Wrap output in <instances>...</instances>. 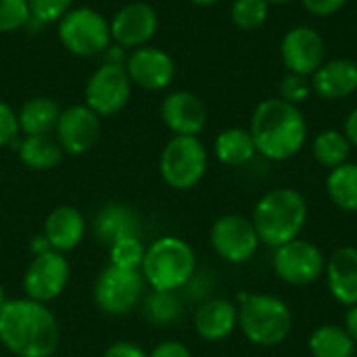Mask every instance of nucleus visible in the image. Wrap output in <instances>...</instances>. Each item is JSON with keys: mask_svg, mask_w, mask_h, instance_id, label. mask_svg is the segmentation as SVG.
Returning <instances> with one entry per match:
<instances>
[{"mask_svg": "<svg viewBox=\"0 0 357 357\" xmlns=\"http://www.w3.org/2000/svg\"><path fill=\"white\" fill-rule=\"evenodd\" d=\"M59 341V322L46 303L19 297L0 307V343L15 357H52Z\"/></svg>", "mask_w": 357, "mask_h": 357, "instance_id": "f257e3e1", "label": "nucleus"}, {"mask_svg": "<svg viewBox=\"0 0 357 357\" xmlns=\"http://www.w3.org/2000/svg\"><path fill=\"white\" fill-rule=\"evenodd\" d=\"M257 155L270 161L297 157L307 142V121L297 105L278 98L261 100L249 123Z\"/></svg>", "mask_w": 357, "mask_h": 357, "instance_id": "f03ea898", "label": "nucleus"}, {"mask_svg": "<svg viewBox=\"0 0 357 357\" xmlns=\"http://www.w3.org/2000/svg\"><path fill=\"white\" fill-rule=\"evenodd\" d=\"M310 218L305 197L289 186L266 192L253 209L251 222L261 245L272 249L287 245L303 232Z\"/></svg>", "mask_w": 357, "mask_h": 357, "instance_id": "7ed1b4c3", "label": "nucleus"}, {"mask_svg": "<svg viewBox=\"0 0 357 357\" xmlns=\"http://www.w3.org/2000/svg\"><path fill=\"white\" fill-rule=\"evenodd\" d=\"M238 328L257 347H278L293 333V312L276 295L245 293L238 297Z\"/></svg>", "mask_w": 357, "mask_h": 357, "instance_id": "20e7f679", "label": "nucleus"}, {"mask_svg": "<svg viewBox=\"0 0 357 357\" xmlns=\"http://www.w3.org/2000/svg\"><path fill=\"white\" fill-rule=\"evenodd\" d=\"M140 272L151 291L178 293L197 272L195 249L180 236H159L146 247Z\"/></svg>", "mask_w": 357, "mask_h": 357, "instance_id": "39448f33", "label": "nucleus"}, {"mask_svg": "<svg viewBox=\"0 0 357 357\" xmlns=\"http://www.w3.org/2000/svg\"><path fill=\"white\" fill-rule=\"evenodd\" d=\"M61 46L82 59L102 56L113 44L109 19L92 6H75L56 23Z\"/></svg>", "mask_w": 357, "mask_h": 357, "instance_id": "423d86ee", "label": "nucleus"}, {"mask_svg": "<svg viewBox=\"0 0 357 357\" xmlns=\"http://www.w3.org/2000/svg\"><path fill=\"white\" fill-rule=\"evenodd\" d=\"M209 155L199 136H172L159 157L161 180L174 190L195 188L207 174Z\"/></svg>", "mask_w": 357, "mask_h": 357, "instance_id": "0eeeda50", "label": "nucleus"}, {"mask_svg": "<svg viewBox=\"0 0 357 357\" xmlns=\"http://www.w3.org/2000/svg\"><path fill=\"white\" fill-rule=\"evenodd\" d=\"M144 289L146 282L140 270H126L109 264L94 280L92 299L107 316H128L140 305Z\"/></svg>", "mask_w": 357, "mask_h": 357, "instance_id": "6e6552de", "label": "nucleus"}, {"mask_svg": "<svg viewBox=\"0 0 357 357\" xmlns=\"http://www.w3.org/2000/svg\"><path fill=\"white\" fill-rule=\"evenodd\" d=\"M134 84L126 71V65L102 63L98 65L86 82L84 105L90 107L100 119L113 117L126 109L132 98Z\"/></svg>", "mask_w": 357, "mask_h": 357, "instance_id": "1a4fd4ad", "label": "nucleus"}, {"mask_svg": "<svg viewBox=\"0 0 357 357\" xmlns=\"http://www.w3.org/2000/svg\"><path fill=\"white\" fill-rule=\"evenodd\" d=\"M324 251L303 238H295L287 245L274 249L272 268L274 274L289 287H310L318 282L326 272Z\"/></svg>", "mask_w": 357, "mask_h": 357, "instance_id": "9d476101", "label": "nucleus"}, {"mask_svg": "<svg viewBox=\"0 0 357 357\" xmlns=\"http://www.w3.org/2000/svg\"><path fill=\"white\" fill-rule=\"evenodd\" d=\"M71 280L69 259L59 251H44L31 257L23 274V293L38 303H52L59 299Z\"/></svg>", "mask_w": 357, "mask_h": 357, "instance_id": "9b49d317", "label": "nucleus"}, {"mask_svg": "<svg viewBox=\"0 0 357 357\" xmlns=\"http://www.w3.org/2000/svg\"><path fill=\"white\" fill-rule=\"evenodd\" d=\"M209 243L218 257L228 264H247L259 249V236L251 218L228 213L218 218L209 230Z\"/></svg>", "mask_w": 357, "mask_h": 357, "instance_id": "f8f14e48", "label": "nucleus"}, {"mask_svg": "<svg viewBox=\"0 0 357 357\" xmlns=\"http://www.w3.org/2000/svg\"><path fill=\"white\" fill-rule=\"evenodd\" d=\"M111 40L113 44L134 50L151 44V40L159 31V15L153 4L144 0H134L123 4L111 19Z\"/></svg>", "mask_w": 357, "mask_h": 357, "instance_id": "ddd939ff", "label": "nucleus"}, {"mask_svg": "<svg viewBox=\"0 0 357 357\" xmlns=\"http://www.w3.org/2000/svg\"><path fill=\"white\" fill-rule=\"evenodd\" d=\"M102 119L84 102L69 105L61 111L59 123L54 128V138L65 151V155L79 157L92 151L100 138Z\"/></svg>", "mask_w": 357, "mask_h": 357, "instance_id": "4468645a", "label": "nucleus"}, {"mask_svg": "<svg viewBox=\"0 0 357 357\" xmlns=\"http://www.w3.org/2000/svg\"><path fill=\"white\" fill-rule=\"evenodd\" d=\"M126 71L136 88L161 92L176 79V61L167 50L146 44L128 52Z\"/></svg>", "mask_w": 357, "mask_h": 357, "instance_id": "2eb2a0df", "label": "nucleus"}, {"mask_svg": "<svg viewBox=\"0 0 357 357\" xmlns=\"http://www.w3.org/2000/svg\"><path fill=\"white\" fill-rule=\"evenodd\" d=\"M280 56L289 73L312 77L326 61V42L314 27L297 25L282 36Z\"/></svg>", "mask_w": 357, "mask_h": 357, "instance_id": "dca6fc26", "label": "nucleus"}, {"mask_svg": "<svg viewBox=\"0 0 357 357\" xmlns=\"http://www.w3.org/2000/svg\"><path fill=\"white\" fill-rule=\"evenodd\" d=\"M161 119L174 136H199L207 126V107L190 90H174L161 100Z\"/></svg>", "mask_w": 357, "mask_h": 357, "instance_id": "f3484780", "label": "nucleus"}, {"mask_svg": "<svg viewBox=\"0 0 357 357\" xmlns=\"http://www.w3.org/2000/svg\"><path fill=\"white\" fill-rule=\"evenodd\" d=\"M86 230H88L86 218L77 207L59 205L46 215L42 236L52 251H59L65 255L84 243Z\"/></svg>", "mask_w": 357, "mask_h": 357, "instance_id": "a211bd4d", "label": "nucleus"}, {"mask_svg": "<svg viewBox=\"0 0 357 357\" xmlns=\"http://www.w3.org/2000/svg\"><path fill=\"white\" fill-rule=\"evenodd\" d=\"M195 333L207 343L226 341L238 328V307L230 299H209L201 303L192 318Z\"/></svg>", "mask_w": 357, "mask_h": 357, "instance_id": "6ab92c4d", "label": "nucleus"}, {"mask_svg": "<svg viewBox=\"0 0 357 357\" xmlns=\"http://www.w3.org/2000/svg\"><path fill=\"white\" fill-rule=\"evenodd\" d=\"M324 278L337 303L345 307L357 305V247H339L326 259Z\"/></svg>", "mask_w": 357, "mask_h": 357, "instance_id": "aec40b11", "label": "nucleus"}, {"mask_svg": "<svg viewBox=\"0 0 357 357\" xmlns=\"http://www.w3.org/2000/svg\"><path fill=\"white\" fill-rule=\"evenodd\" d=\"M312 90L324 100H341L357 92V63L351 59H331L310 77Z\"/></svg>", "mask_w": 357, "mask_h": 357, "instance_id": "412c9836", "label": "nucleus"}, {"mask_svg": "<svg viewBox=\"0 0 357 357\" xmlns=\"http://www.w3.org/2000/svg\"><path fill=\"white\" fill-rule=\"evenodd\" d=\"M61 111V105L50 96L27 98L17 111L21 136H42L54 132Z\"/></svg>", "mask_w": 357, "mask_h": 357, "instance_id": "4be33fe9", "label": "nucleus"}, {"mask_svg": "<svg viewBox=\"0 0 357 357\" xmlns=\"http://www.w3.org/2000/svg\"><path fill=\"white\" fill-rule=\"evenodd\" d=\"M17 153H19V161L31 172H50L59 167L61 161L65 159V151L50 134L23 136L17 142Z\"/></svg>", "mask_w": 357, "mask_h": 357, "instance_id": "5701e85b", "label": "nucleus"}, {"mask_svg": "<svg viewBox=\"0 0 357 357\" xmlns=\"http://www.w3.org/2000/svg\"><path fill=\"white\" fill-rule=\"evenodd\" d=\"M213 153L222 165L228 167H243L253 161L257 155L255 142L251 138V132L245 128H226L215 136Z\"/></svg>", "mask_w": 357, "mask_h": 357, "instance_id": "b1692460", "label": "nucleus"}, {"mask_svg": "<svg viewBox=\"0 0 357 357\" xmlns=\"http://www.w3.org/2000/svg\"><path fill=\"white\" fill-rule=\"evenodd\" d=\"M94 234L109 247L119 238L138 236V218L136 213L119 203L107 205L98 211L94 220Z\"/></svg>", "mask_w": 357, "mask_h": 357, "instance_id": "393cba45", "label": "nucleus"}, {"mask_svg": "<svg viewBox=\"0 0 357 357\" xmlns=\"http://www.w3.org/2000/svg\"><path fill=\"white\" fill-rule=\"evenodd\" d=\"M356 347V341L339 324H320L307 339L312 357H354Z\"/></svg>", "mask_w": 357, "mask_h": 357, "instance_id": "a878e982", "label": "nucleus"}, {"mask_svg": "<svg viewBox=\"0 0 357 357\" xmlns=\"http://www.w3.org/2000/svg\"><path fill=\"white\" fill-rule=\"evenodd\" d=\"M326 195L341 211L357 213V163L347 161L328 172Z\"/></svg>", "mask_w": 357, "mask_h": 357, "instance_id": "bb28decb", "label": "nucleus"}, {"mask_svg": "<svg viewBox=\"0 0 357 357\" xmlns=\"http://www.w3.org/2000/svg\"><path fill=\"white\" fill-rule=\"evenodd\" d=\"M351 142L347 140L343 130H322L314 140H312V155L316 159L318 165H322L324 169H335L343 163L349 161L351 155Z\"/></svg>", "mask_w": 357, "mask_h": 357, "instance_id": "cd10ccee", "label": "nucleus"}, {"mask_svg": "<svg viewBox=\"0 0 357 357\" xmlns=\"http://www.w3.org/2000/svg\"><path fill=\"white\" fill-rule=\"evenodd\" d=\"M182 314V303L176 293L153 291L144 301V316L157 326H167L176 322Z\"/></svg>", "mask_w": 357, "mask_h": 357, "instance_id": "c85d7f7f", "label": "nucleus"}, {"mask_svg": "<svg viewBox=\"0 0 357 357\" xmlns=\"http://www.w3.org/2000/svg\"><path fill=\"white\" fill-rule=\"evenodd\" d=\"M270 15L268 0H234L230 6V19L234 27L243 31H255L266 25Z\"/></svg>", "mask_w": 357, "mask_h": 357, "instance_id": "c756f323", "label": "nucleus"}, {"mask_svg": "<svg viewBox=\"0 0 357 357\" xmlns=\"http://www.w3.org/2000/svg\"><path fill=\"white\" fill-rule=\"evenodd\" d=\"M146 247L140 236H126L109 245V264L126 270H140Z\"/></svg>", "mask_w": 357, "mask_h": 357, "instance_id": "7c9ffc66", "label": "nucleus"}, {"mask_svg": "<svg viewBox=\"0 0 357 357\" xmlns=\"http://www.w3.org/2000/svg\"><path fill=\"white\" fill-rule=\"evenodd\" d=\"M31 21L27 0H0V33L23 29Z\"/></svg>", "mask_w": 357, "mask_h": 357, "instance_id": "2f4dec72", "label": "nucleus"}, {"mask_svg": "<svg viewBox=\"0 0 357 357\" xmlns=\"http://www.w3.org/2000/svg\"><path fill=\"white\" fill-rule=\"evenodd\" d=\"M31 21L40 25L59 23L63 15L73 8V0H27Z\"/></svg>", "mask_w": 357, "mask_h": 357, "instance_id": "473e14b6", "label": "nucleus"}, {"mask_svg": "<svg viewBox=\"0 0 357 357\" xmlns=\"http://www.w3.org/2000/svg\"><path fill=\"white\" fill-rule=\"evenodd\" d=\"M314 94L312 90V79L307 75H299V73H289L282 77L280 82V98L291 102V105H301L305 102L310 96Z\"/></svg>", "mask_w": 357, "mask_h": 357, "instance_id": "72a5a7b5", "label": "nucleus"}, {"mask_svg": "<svg viewBox=\"0 0 357 357\" xmlns=\"http://www.w3.org/2000/svg\"><path fill=\"white\" fill-rule=\"evenodd\" d=\"M21 136L19 130V119H17V111L0 98V149L17 144Z\"/></svg>", "mask_w": 357, "mask_h": 357, "instance_id": "f704fd0d", "label": "nucleus"}, {"mask_svg": "<svg viewBox=\"0 0 357 357\" xmlns=\"http://www.w3.org/2000/svg\"><path fill=\"white\" fill-rule=\"evenodd\" d=\"M349 0H301L303 8L314 17H333L337 15Z\"/></svg>", "mask_w": 357, "mask_h": 357, "instance_id": "c9c22d12", "label": "nucleus"}, {"mask_svg": "<svg viewBox=\"0 0 357 357\" xmlns=\"http://www.w3.org/2000/svg\"><path fill=\"white\" fill-rule=\"evenodd\" d=\"M102 357H149V354L132 341H115L105 349Z\"/></svg>", "mask_w": 357, "mask_h": 357, "instance_id": "e433bc0d", "label": "nucleus"}, {"mask_svg": "<svg viewBox=\"0 0 357 357\" xmlns=\"http://www.w3.org/2000/svg\"><path fill=\"white\" fill-rule=\"evenodd\" d=\"M149 357H192V351L180 341H161L153 347Z\"/></svg>", "mask_w": 357, "mask_h": 357, "instance_id": "4c0bfd02", "label": "nucleus"}, {"mask_svg": "<svg viewBox=\"0 0 357 357\" xmlns=\"http://www.w3.org/2000/svg\"><path fill=\"white\" fill-rule=\"evenodd\" d=\"M343 132H345L347 140L351 142V146L357 149V107L349 111V115L345 119V126H343Z\"/></svg>", "mask_w": 357, "mask_h": 357, "instance_id": "58836bf2", "label": "nucleus"}, {"mask_svg": "<svg viewBox=\"0 0 357 357\" xmlns=\"http://www.w3.org/2000/svg\"><path fill=\"white\" fill-rule=\"evenodd\" d=\"M343 328L349 333V337L356 341V345H357V305L347 307V312H345V324H343Z\"/></svg>", "mask_w": 357, "mask_h": 357, "instance_id": "ea45409f", "label": "nucleus"}, {"mask_svg": "<svg viewBox=\"0 0 357 357\" xmlns=\"http://www.w3.org/2000/svg\"><path fill=\"white\" fill-rule=\"evenodd\" d=\"M188 2L195 4V6H211V4H215L220 0H188Z\"/></svg>", "mask_w": 357, "mask_h": 357, "instance_id": "a19ab883", "label": "nucleus"}, {"mask_svg": "<svg viewBox=\"0 0 357 357\" xmlns=\"http://www.w3.org/2000/svg\"><path fill=\"white\" fill-rule=\"evenodd\" d=\"M4 301H6V295H4V287H2V282H0V307L4 305Z\"/></svg>", "mask_w": 357, "mask_h": 357, "instance_id": "79ce46f5", "label": "nucleus"}, {"mask_svg": "<svg viewBox=\"0 0 357 357\" xmlns=\"http://www.w3.org/2000/svg\"><path fill=\"white\" fill-rule=\"evenodd\" d=\"M270 4H289V2H293V0H268Z\"/></svg>", "mask_w": 357, "mask_h": 357, "instance_id": "37998d69", "label": "nucleus"}, {"mask_svg": "<svg viewBox=\"0 0 357 357\" xmlns=\"http://www.w3.org/2000/svg\"><path fill=\"white\" fill-rule=\"evenodd\" d=\"M0 347H2V343H0Z\"/></svg>", "mask_w": 357, "mask_h": 357, "instance_id": "c03bdc74", "label": "nucleus"}, {"mask_svg": "<svg viewBox=\"0 0 357 357\" xmlns=\"http://www.w3.org/2000/svg\"><path fill=\"white\" fill-rule=\"evenodd\" d=\"M354 357H356V356H354Z\"/></svg>", "mask_w": 357, "mask_h": 357, "instance_id": "a18cd8bd", "label": "nucleus"}]
</instances>
